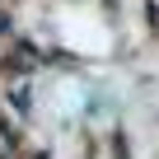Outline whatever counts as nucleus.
<instances>
[{"instance_id": "obj_1", "label": "nucleus", "mask_w": 159, "mask_h": 159, "mask_svg": "<svg viewBox=\"0 0 159 159\" xmlns=\"http://www.w3.org/2000/svg\"><path fill=\"white\" fill-rule=\"evenodd\" d=\"M0 33H10V19H5V14H0Z\"/></svg>"}]
</instances>
